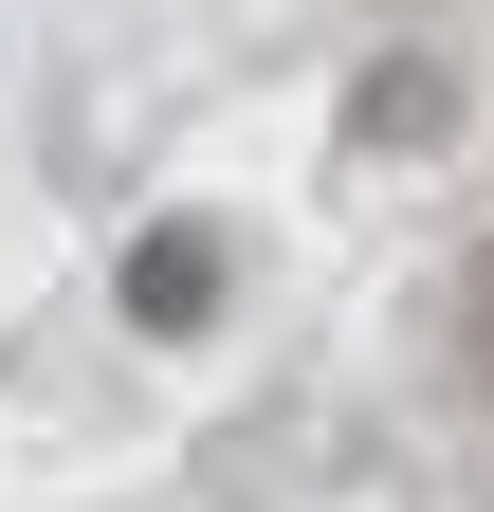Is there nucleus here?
<instances>
[{
    "instance_id": "2",
    "label": "nucleus",
    "mask_w": 494,
    "mask_h": 512,
    "mask_svg": "<svg viewBox=\"0 0 494 512\" xmlns=\"http://www.w3.org/2000/svg\"><path fill=\"white\" fill-rule=\"evenodd\" d=\"M440 110H458L440 74H366V110H348V128H366V147H440Z\"/></svg>"
},
{
    "instance_id": "1",
    "label": "nucleus",
    "mask_w": 494,
    "mask_h": 512,
    "mask_svg": "<svg viewBox=\"0 0 494 512\" xmlns=\"http://www.w3.org/2000/svg\"><path fill=\"white\" fill-rule=\"evenodd\" d=\"M220 311V220H147L129 238V330H202Z\"/></svg>"
}]
</instances>
